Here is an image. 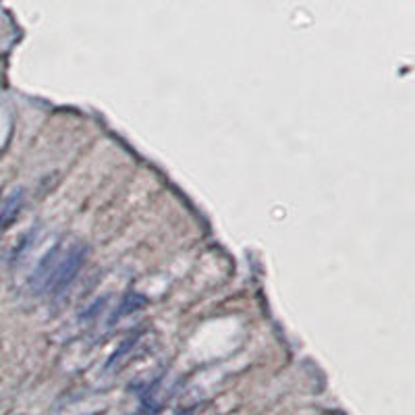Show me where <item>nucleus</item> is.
Here are the masks:
<instances>
[{"label": "nucleus", "mask_w": 415, "mask_h": 415, "mask_svg": "<svg viewBox=\"0 0 415 415\" xmlns=\"http://www.w3.org/2000/svg\"><path fill=\"white\" fill-rule=\"evenodd\" d=\"M87 258L82 241H58L38 262L29 278V289L38 297H60L79 277Z\"/></svg>", "instance_id": "obj_1"}, {"label": "nucleus", "mask_w": 415, "mask_h": 415, "mask_svg": "<svg viewBox=\"0 0 415 415\" xmlns=\"http://www.w3.org/2000/svg\"><path fill=\"white\" fill-rule=\"evenodd\" d=\"M23 204H26V195L21 189H13L11 194H6L0 199V237L17 221V216L23 210Z\"/></svg>", "instance_id": "obj_2"}]
</instances>
